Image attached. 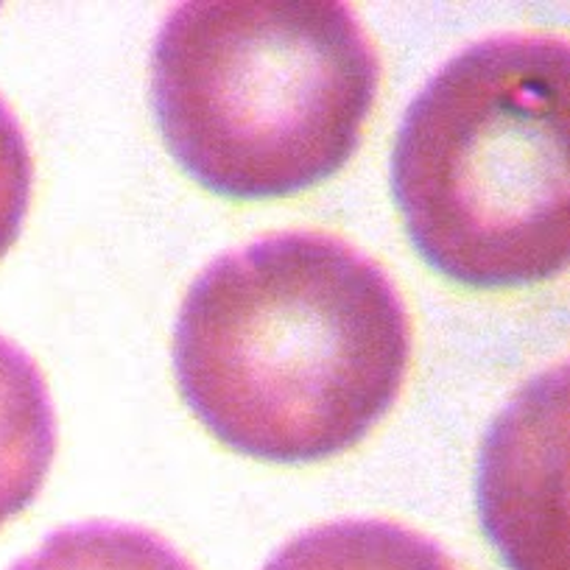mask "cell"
<instances>
[{"label": "cell", "instance_id": "6", "mask_svg": "<svg viewBox=\"0 0 570 570\" xmlns=\"http://www.w3.org/2000/svg\"><path fill=\"white\" fill-rule=\"evenodd\" d=\"M261 570H459L431 537L389 520H336L285 542Z\"/></svg>", "mask_w": 570, "mask_h": 570}, {"label": "cell", "instance_id": "2", "mask_svg": "<svg viewBox=\"0 0 570 570\" xmlns=\"http://www.w3.org/2000/svg\"><path fill=\"white\" fill-rule=\"evenodd\" d=\"M381 90V59L342 0H194L151 51V107L190 179L277 199L342 171Z\"/></svg>", "mask_w": 570, "mask_h": 570}, {"label": "cell", "instance_id": "8", "mask_svg": "<svg viewBox=\"0 0 570 570\" xmlns=\"http://www.w3.org/2000/svg\"><path fill=\"white\" fill-rule=\"evenodd\" d=\"M35 160L20 120L0 98V261L18 244L31 205Z\"/></svg>", "mask_w": 570, "mask_h": 570}, {"label": "cell", "instance_id": "5", "mask_svg": "<svg viewBox=\"0 0 570 570\" xmlns=\"http://www.w3.org/2000/svg\"><path fill=\"white\" fill-rule=\"evenodd\" d=\"M57 453V416L40 366L0 336V529L31 507Z\"/></svg>", "mask_w": 570, "mask_h": 570}, {"label": "cell", "instance_id": "3", "mask_svg": "<svg viewBox=\"0 0 570 570\" xmlns=\"http://www.w3.org/2000/svg\"><path fill=\"white\" fill-rule=\"evenodd\" d=\"M568 42L501 35L448 59L409 104L392 196L416 255L468 288L564 272Z\"/></svg>", "mask_w": 570, "mask_h": 570}, {"label": "cell", "instance_id": "7", "mask_svg": "<svg viewBox=\"0 0 570 570\" xmlns=\"http://www.w3.org/2000/svg\"><path fill=\"white\" fill-rule=\"evenodd\" d=\"M9 570H196L160 534L120 523H79L42 540Z\"/></svg>", "mask_w": 570, "mask_h": 570}, {"label": "cell", "instance_id": "1", "mask_svg": "<svg viewBox=\"0 0 570 570\" xmlns=\"http://www.w3.org/2000/svg\"><path fill=\"white\" fill-rule=\"evenodd\" d=\"M411 325L389 274L347 240L279 233L213 261L174 327L196 420L240 456L308 464L392 411Z\"/></svg>", "mask_w": 570, "mask_h": 570}, {"label": "cell", "instance_id": "4", "mask_svg": "<svg viewBox=\"0 0 570 570\" xmlns=\"http://www.w3.org/2000/svg\"><path fill=\"white\" fill-rule=\"evenodd\" d=\"M564 366L512 400L487 434L479 512L509 570H562Z\"/></svg>", "mask_w": 570, "mask_h": 570}]
</instances>
